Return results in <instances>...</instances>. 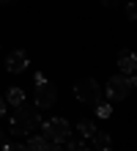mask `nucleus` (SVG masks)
I'll return each mask as SVG.
<instances>
[{"instance_id":"nucleus-17","label":"nucleus","mask_w":137,"mask_h":151,"mask_svg":"<svg viewBox=\"0 0 137 151\" xmlns=\"http://www.w3.org/2000/svg\"><path fill=\"white\" fill-rule=\"evenodd\" d=\"M3 115H6V99L0 96V118H3Z\"/></svg>"},{"instance_id":"nucleus-12","label":"nucleus","mask_w":137,"mask_h":151,"mask_svg":"<svg viewBox=\"0 0 137 151\" xmlns=\"http://www.w3.org/2000/svg\"><path fill=\"white\" fill-rule=\"evenodd\" d=\"M96 115L99 118H110V115H113V107H110L107 102H96Z\"/></svg>"},{"instance_id":"nucleus-6","label":"nucleus","mask_w":137,"mask_h":151,"mask_svg":"<svg viewBox=\"0 0 137 151\" xmlns=\"http://www.w3.org/2000/svg\"><path fill=\"white\" fill-rule=\"evenodd\" d=\"M6 69L11 74H22L25 69H27V55L22 50H14V52H8L6 55Z\"/></svg>"},{"instance_id":"nucleus-16","label":"nucleus","mask_w":137,"mask_h":151,"mask_svg":"<svg viewBox=\"0 0 137 151\" xmlns=\"http://www.w3.org/2000/svg\"><path fill=\"white\" fill-rule=\"evenodd\" d=\"M41 83H47V77H44L41 72H36V85H41Z\"/></svg>"},{"instance_id":"nucleus-14","label":"nucleus","mask_w":137,"mask_h":151,"mask_svg":"<svg viewBox=\"0 0 137 151\" xmlns=\"http://www.w3.org/2000/svg\"><path fill=\"white\" fill-rule=\"evenodd\" d=\"M126 17H129L132 22L137 19V8H134V3H132V0H129V3H126Z\"/></svg>"},{"instance_id":"nucleus-9","label":"nucleus","mask_w":137,"mask_h":151,"mask_svg":"<svg viewBox=\"0 0 137 151\" xmlns=\"http://www.w3.org/2000/svg\"><path fill=\"white\" fill-rule=\"evenodd\" d=\"M49 140L47 137H30L27 140V151H49Z\"/></svg>"},{"instance_id":"nucleus-13","label":"nucleus","mask_w":137,"mask_h":151,"mask_svg":"<svg viewBox=\"0 0 137 151\" xmlns=\"http://www.w3.org/2000/svg\"><path fill=\"white\" fill-rule=\"evenodd\" d=\"M66 151H90L85 143H77V140H69V148Z\"/></svg>"},{"instance_id":"nucleus-1","label":"nucleus","mask_w":137,"mask_h":151,"mask_svg":"<svg viewBox=\"0 0 137 151\" xmlns=\"http://www.w3.org/2000/svg\"><path fill=\"white\" fill-rule=\"evenodd\" d=\"M39 113L30 110V107H25V104H19L16 107V113L11 115V121H8V127H11V135H33V129L39 127Z\"/></svg>"},{"instance_id":"nucleus-4","label":"nucleus","mask_w":137,"mask_h":151,"mask_svg":"<svg viewBox=\"0 0 137 151\" xmlns=\"http://www.w3.org/2000/svg\"><path fill=\"white\" fill-rule=\"evenodd\" d=\"M74 96H77V102H82V104H96L99 96H102V88H99L96 80L85 77V80H80V83L74 85Z\"/></svg>"},{"instance_id":"nucleus-5","label":"nucleus","mask_w":137,"mask_h":151,"mask_svg":"<svg viewBox=\"0 0 137 151\" xmlns=\"http://www.w3.org/2000/svg\"><path fill=\"white\" fill-rule=\"evenodd\" d=\"M55 99H58V88H55L52 83H41L39 88H36V107H39V110L52 107Z\"/></svg>"},{"instance_id":"nucleus-7","label":"nucleus","mask_w":137,"mask_h":151,"mask_svg":"<svg viewBox=\"0 0 137 151\" xmlns=\"http://www.w3.org/2000/svg\"><path fill=\"white\" fill-rule=\"evenodd\" d=\"M118 66H121V74H134L137 69V55L129 50H123L121 55H118Z\"/></svg>"},{"instance_id":"nucleus-20","label":"nucleus","mask_w":137,"mask_h":151,"mask_svg":"<svg viewBox=\"0 0 137 151\" xmlns=\"http://www.w3.org/2000/svg\"><path fill=\"white\" fill-rule=\"evenodd\" d=\"M0 3H3V0H0Z\"/></svg>"},{"instance_id":"nucleus-15","label":"nucleus","mask_w":137,"mask_h":151,"mask_svg":"<svg viewBox=\"0 0 137 151\" xmlns=\"http://www.w3.org/2000/svg\"><path fill=\"white\" fill-rule=\"evenodd\" d=\"M3 151H27V146H22V143H14V146H6Z\"/></svg>"},{"instance_id":"nucleus-3","label":"nucleus","mask_w":137,"mask_h":151,"mask_svg":"<svg viewBox=\"0 0 137 151\" xmlns=\"http://www.w3.org/2000/svg\"><path fill=\"white\" fill-rule=\"evenodd\" d=\"M41 129H44V135H41V137H47L52 146L66 143L69 135H71V124H69L66 118H49V121H44V124H41Z\"/></svg>"},{"instance_id":"nucleus-2","label":"nucleus","mask_w":137,"mask_h":151,"mask_svg":"<svg viewBox=\"0 0 137 151\" xmlns=\"http://www.w3.org/2000/svg\"><path fill=\"white\" fill-rule=\"evenodd\" d=\"M137 85V80L134 74H115V77H110L107 80V88H104V93H107V99H113V102H121L129 96V91Z\"/></svg>"},{"instance_id":"nucleus-10","label":"nucleus","mask_w":137,"mask_h":151,"mask_svg":"<svg viewBox=\"0 0 137 151\" xmlns=\"http://www.w3.org/2000/svg\"><path fill=\"white\" fill-rule=\"evenodd\" d=\"M93 143H96V148L99 151H110V146H113V143H110V135H107V132H93Z\"/></svg>"},{"instance_id":"nucleus-11","label":"nucleus","mask_w":137,"mask_h":151,"mask_svg":"<svg viewBox=\"0 0 137 151\" xmlns=\"http://www.w3.org/2000/svg\"><path fill=\"white\" fill-rule=\"evenodd\" d=\"M77 132H80L82 137H93L96 127H93V121H80V124H77Z\"/></svg>"},{"instance_id":"nucleus-18","label":"nucleus","mask_w":137,"mask_h":151,"mask_svg":"<svg viewBox=\"0 0 137 151\" xmlns=\"http://www.w3.org/2000/svg\"><path fill=\"white\" fill-rule=\"evenodd\" d=\"M6 148V135H3V129H0V151Z\"/></svg>"},{"instance_id":"nucleus-8","label":"nucleus","mask_w":137,"mask_h":151,"mask_svg":"<svg viewBox=\"0 0 137 151\" xmlns=\"http://www.w3.org/2000/svg\"><path fill=\"white\" fill-rule=\"evenodd\" d=\"M6 102H11L14 107H19V104H25V91H22L19 85H11V88L6 91Z\"/></svg>"},{"instance_id":"nucleus-19","label":"nucleus","mask_w":137,"mask_h":151,"mask_svg":"<svg viewBox=\"0 0 137 151\" xmlns=\"http://www.w3.org/2000/svg\"><path fill=\"white\" fill-rule=\"evenodd\" d=\"M49 151H60V148H58V146H49Z\"/></svg>"}]
</instances>
